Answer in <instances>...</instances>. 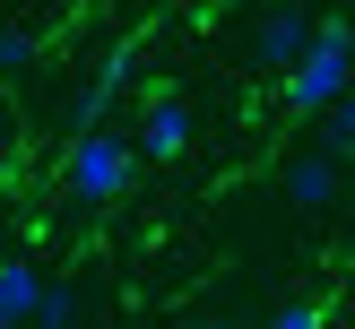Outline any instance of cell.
I'll return each instance as SVG.
<instances>
[{"instance_id": "7c38bea8", "label": "cell", "mask_w": 355, "mask_h": 329, "mask_svg": "<svg viewBox=\"0 0 355 329\" xmlns=\"http://www.w3.org/2000/svg\"><path fill=\"white\" fill-rule=\"evenodd\" d=\"M208 329H225V321H208Z\"/></svg>"}, {"instance_id": "9c48e42d", "label": "cell", "mask_w": 355, "mask_h": 329, "mask_svg": "<svg viewBox=\"0 0 355 329\" xmlns=\"http://www.w3.org/2000/svg\"><path fill=\"white\" fill-rule=\"evenodd\" d=\"M269 329H329V312H321V303H277Z\"/></svg>"}, {"instance_id": "8fae6325", "label": "cell", "mask_w": 355, "mask_h": 329, "mask_svg": "<svg viewBox=\"0 0 355 329\" xmlns=\"http://www.w3.org/2000/svg\"><path fill=\"white\" fill-rule=\"evenodd\" d=\"M0 329H17V312H9V303H0Z\"/></svg>"}, {"instance_id": "277c9868", "label": "cell", "mask_w": 355, "mask_h": 329, "mask_svg": "<svg viewBox=\"0 0 355 329\" xmlns=\"http://www.w3.org/2000/svg\"><path fill=\"white\" fill-rule=\"evenodd\" d=\"M312 26H321V17H304V9H269V17H260V26H252V61L269 69V78H286V69L304 61Z\"/></svg>"}, {"instance_id": "7a4b0ae2", "label": "cell", "mask_w": 355, "mask_h": 329, "mask_svg": "<svg viewBox=\"0 0 355 329\" xmlns=\"http://www.w3.org/2000/svg\"><path fill=\"white\" fill-rule=\"evenodd\" d=\"M61 182H69V199H87V208H113L121 190L139 182V148H130L121 130H104V121H96V130H78V139H69V165H61Z\"/></svg>"}, {"instance_id": "30bf717a", "label": "cell", "mask_w": 355, "mask_h": 329, "mask_svg": "<svg viewBox=\"0 0 355 329\" xmlns=\"http://www.w3.org/2000/svg\"><path fill=\"white\" fill-rule=\"evenodd\" d=\"M0 173H9V121H0Z\"/></svg>"}, {"instance_id": "3957f363", "label": "cell", "mask_w": 355, "mask_h": 329, "mask_svg": "<svg viewBox=\"0 0 355 329\" xmlns=\"http://www.w3.org/2000/svg\"><path fill=\"white\" fill-rule=\"evenodd\" d=\"M130 148H139V165H173V156L191 148V104L173 96V87H156V96H148V113H139V139H130Z\"/></svg>"}, {"instance_id": "ba28073f", "label": "cell", "mask_w": 355, "mask_h": 329, "mask_svg": "<svg viewBox=\"0 0 355 329\" xmlns=\"http://www.w3.org/2000/svg\"><path fill=\"white\" fill-rule=\"evenodd\" d=\"M35 61V35H17V26H0V78H17V69Z\"/></svg>"}, {"instance_id": "52a82bcc", "label": "cell", "mask_w": 355, "mask_h": 329, "mask_svg": "<svg viewBox=\"0 0 355 329\" xmlns=\"http://www.w3.org/2000/svg\"><path fill=\"white\" fill-rule=\"evenodd\" d=\"M321 156H338V165L355 156V96H338V104L321 113Z\"/></svg>"}, {"instance_id": "8992f818", "label": "cell", "mask_w": 355, "mask_h": 329, "mask_svg": "<svg viewBox=\"0 0 355 329\" xmlns=\"http://www.w3.org/2000/svg\"><path fill=\"white\" fill-rule=\"evenodd\" d=\"M26 329H78V286H61V277H44V294H35Z\"/></svg>"}, {"instance_id": "5b68a950", "label": "cell", "mask_w": 355, "mask_h": 329, "mask_svg": "<svg viewBox=\"0 0 355 329\" xmlns=\"http://www.w3.org/2000/svg\"><path fill=\"white\" fill-rule=\"evenodd\" d=\"M286 199L295 208H329V199H338V156H321V148L295 156V165H286Z\"/></svg>"}, {"instance_id": "6da1fadb", "label": "cell", "mask_w": 355, "mask_h": 329, "mask_svg": "<svg viewBox=\"0 0 355 329\" xmlns=\"http://www.w3.org/2000/svg\"><path fill=\"white\" fill-rule=\"evenodd\" d=\"M347 87H355V26L347 17H321L312 44H304V61L286 69V104L295 113H329Z\"/></svg>"}]
</instances>
